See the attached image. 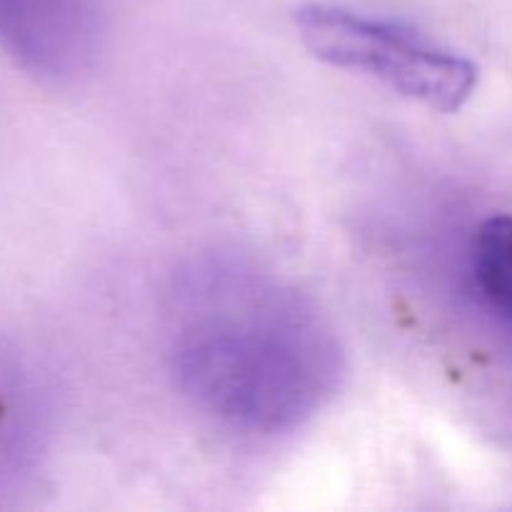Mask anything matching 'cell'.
<instances>
[{
    "mask_svg": "<svg viewBox=\"0 0 512 512\" xmlns=\"http://www.w3.org/2000/svg\"><path fill=\"white\" fill-rule=\"evenodd\" d=\"M305 48L333 68L355 70L438 113L463 108L478 85L473 60L393 20L313 3L295 15Z\"/></svg>",
    "mask_w": 512,
    "mask_h": 512,
    "instance_id": "obj_2",
    "label": "cell"
},
{
    "mask_svg": "<svg viewBox=\"0 0 512 512\" xmlns=\"http://www.w3.org/2000/svg\"><path fill=\"white\" fill-rule=\"evenodd\" d=\"M473 273L485 300L512 323V213L493 215L478 228Z\"/></svg>",
    "mask_w": 512,
    "mask_h": 512,
    "instance_id": "obj_4",
    "label": "cell"
},
{
    "mask_svg": "<svg viewBox=\"0 0 512 512\" xmlns=\"http://www.w3.org/2000/svg\"><path fill=\"white\" fill-rule=\"evenodd\" d=\"M103 40L100 0H0V50L38 80L80 78L95 65Z\"/></svg>",
    "mask_w": 512,
    "mask_h": 512,
    "instance_id": "obj_3",
    "label": "cell"
},
{
    "mask_svg": "<svg viewBox=\"0 0 512 512\" xmlns=\"http://www.w3.org/2000/svg\"><path fill=\"white\" fill-rule=\"evenodd\" d=\"M170 360L203 413L248 433L303 423L333 395L335 335L300 295L253 270H198L173 310Z\"/></svg>",
    "mask_w": 512,
    "mask_h": 512,
    "instance_id": "obj_1",
    "label": "cell"
}]
</instances>
